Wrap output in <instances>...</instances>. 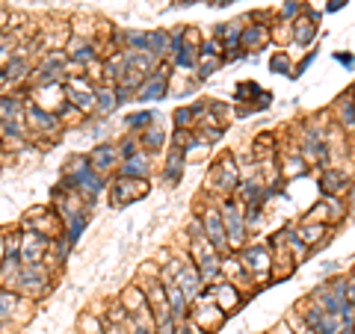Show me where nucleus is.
<instances>
[{"instance_id":"1","label":"nucleus","mask_w":355,"mask_h":334,"mask_svg":"<svg viewBox=\"0 0 355 334\" xmlns=\"http://www.w3.org/2000/svg\"><path fill=\"white\" fill-rule=\"evenodd\" d=\"M240 169L234 160V151H222L216 154V160L210 163V169L205 175V195L207 202H222V198H234L237 186H240Z\"/></svg>"},{"instance_id":"2","label":"nucleus","mask_w":355,"mask_h":334,"mask_svg":"<svg viewBox=\"0 0 355 334\" xmlns=\"http://www.w3.org/2000/svg\"><path fill=\"white\" fill-rule=\"evenodd\" d=\"M219 213H222V225H225V237H228V249L231 252H243L252 243V234L246 228V207L237 198H222Z\"/></svg>"},{"instance_id":"3","label":"nucleus","mask_w":355,"mask_h":334,"mask_svg":"<svg viewBox=\"0 0 355 334\" xmlns=\"http://www.w3.org/2000/svg\"><path fill=\"white\" fill-rule=\"evenodd\" d=\"M240 254V263L243 270L252 275V281L258 290H263L266 284L272 281V249L266 240H252L246 249L237 252Z\"/></svg>"},{"instance_id":"4","label":"nucleus","mask_w":355,"mask_h":334,"mask_svg":"<svg viewBox=\"0 0 355 334\" xmlns=\"http://www.w3.org/2000/svg\"><path fill=\"white\" fill-rule=\"evenodd\" d=\"M57 278H60V275H53L44 263H30V266H24V270H21L15 293L39 305V302H44V299L53 293V284H57Z\"/></svg>"},{"instance_id":"5","label":"nucleus","mask_w":355,"mask_h":334,"mask_svg":"<svg viewBox=\"0 0 355 334\" xmlns=\"http://www.w3.org/2000/svg\"><path fill=\"white\" fill-rule=\"evenodd\" d=\"M187 258L196 263V270H198V275H202V281L207 287L222 281V254L210 246L205 237L187 243Z\"/></svg>"},{"instance_id":"6","label":"nucleus","mask_w":355,"mask_h":334,"mask_svg":"<svg viewBox=\"0 0 355 334\" xmlns=\"http://www.w3.org/2000/svg\"><path fill=\"white\" fill-rule=\"evenodd\" d=\"M151 193V181H137V177H110V186H107V204L113 210H125L130 204L142 202Z\"/></svg>"},{"instance_id":"7","label":"nucleus","mask_w":355,"mask_h":334,"mask_svg":"<svg viewBox=\"0 0 355 334\" xmlns=\"http://www.w3.org/2000/svg\"><path fill=\"white\" fill-rule=\"evenodd\" d=\"M355 186V160L343 166H323L317 169V189L320 195H340L347 198Z\"/></svg>"},{"instance_id":"8","label":"nucleus","mask_w":355,"mask_h":334,"mask_svg":"<svg viewBox=\"0 0 355 334\" xmlns=\"http://www.w3.org/2000/svg\"><path fill=\"white\" fill-rule=\"evenodd\" d=\"M349 216V202L347 198H340V195H320L314 204H311L302 219L305 222H323V225L329 228H340V222Z\"/></svg>"},{"instance_id":"9","label":"nucleus","mask_w":355,"mask_h":334,"mask_svg":"<svg viewBox=\"0 0 355 334\" xmlns=\"http://www.w3.org/2000/svg\"><path fill=\"white\" fill-rule=\"evenodd\" d=\"M172 62L163 60L157 69H154L151 74H146V80H142V86L137 89V98H133V104H154V101H166L169 98V83H172Z\"/></svg>"},{"instance_id":"10","label":"nucleus","mask_w":355,"mask_h":334,"mask_svg":"<svg viewBox=\"0 0 355 334\" xmlns=\"http://www.w3.org/2000/svg\"><path fill=\"white\" fill-rule=\"evenodd\" d=\"M18 228L21 231H36V234H42V237H48V240H57L62 234V219L51 204H39V207H30L27 213L21 216Z\"/></svg>"},{"instance_id":"11","label":"nucleus","mask_w":355,"mask_h":334,"mask_svg":"<svg viewBox=\"0 0 355 334\" xmlns=\"http://www.w3.org/2000/svg\"><path fill=\"white\" fill-rule=\"evenodd\" d=\"M198 219H202V228H205V240L214 246L219 254H228V237H225V225H222V213H219V204L216 202H207L202 198V207L196 210Z\"/></svg>"},{"instance_id":"12","label":"nucleus","mask_w":355,"mask_h":334,"mask_svg":"<svg viewBox=\"0 0 355 334\" xmlns=\"http://www.w3.org/2000/svg\"><path fill=\"white\" fill-rule=\"evenodd\" d=\"M190 319L196 322L198 328H202L205 334H216L222 326H225V314H222V310L216 308V302H214V296H210L207 290L202 293L193 302V308H190Z\"/></svg>"},{"instance_id":"13","label":"nucleus","mask_w":355,"mask_h":334,"mask_svg":"<svg viewBox=\"0 0 355 334\" xmlns=\"http://www.w3.org/2000/svg\"><path fill=\"white\" fill-rule=\"evenodd\" d=\"M89 166H92V172H98L101 177H116L119 166H121V154H119V146L116 139H107V142H98V146H92V151L86 154Z\"/></svg>"},{"instance_id":"14","label":"nucleus","mask_w":355,"mask_h":334,"mask_svg":"<svg viewBox=\"0 0 355 334\" xmlns=\"http://www.w3.org/2000/svg\"><path fill=\"white\" fill-rule=\"evenodd\" d=\"M320 15L314 6H308L302 9V15H299L293 24H291V48H311V44L317 42L320 36Z\"/></svg>"},{"instance_id":"15","label":"nucleus","mask_w":355,"mask_h":334,"mask_svg":"<svg viewBox=\"0 0 355 334\" xmlns=\"http://www.w3.org/2000/svg\"><path fill=\"white\" fill-rule=\"evenodd\" d=\"M326 113H329L331 125L340 128L343 133H349V137H355V92H352V86L343 89L338 98H331Z\"/></svg>"},{"instance_id":"16","label":"nucleus","mask_w":355,"mask_h":334,"mask_svg":"<svg viewBox=\"0 0 355 334\" xmlns=\"http://www.w3.org/2000/svg\"><path fill=\"white\" fill-rule=\"evenodd\" d=\"M65 101L77 107L86 118L95 116V83H89L83 74H74L65 80Z\"/></svg>"},{"instance_id":"17","label":"nucleus","mask_w":355,"mask_h":334,"mask_svg":"<svg viewBox=\"0 0 355 334\" xmlns=\"http://www.w3.org/2000/svg\"><path fill=\"white\" fill-rule=\"evenodd\" d=\"M270 44H272V24H263V21H249L246 30H243V36H240L243 53H261V51L270 48Z\"/></svg>"},{"instance_id":"18","label":"nucleus","mask_w":355,"mask_h":334,"mask_svg":"<svg viewBox=\"0 0 355 334\" xmlns=\"http://www.w3.org/2000/svg\"><path fill=\"white\" fill-rule=\"evenodd\" d=\"M207 293L214 296L216 308H219L225 317L237 314V310L243 308V302H246V296H243L231 281H225V278H222V281H216V284H210V287H207Z\"/></svg>"},{"instance_id":"19","label":"nucleus","mask_w":355,"mask_h":334,"mask_svg":"<svg viewBox=\"0 0 355 334\" xmlns=\"http://www.w3.org/2000/svg\"><path fill=\"white\" fill-rule=\"evenodd\" d=\"M172 281H175L178 287H181V290H184V296H187V302H190V308H193V302H196V299H198V296H202V293L207 290V284L202 281V275H198L196 263H193L190 258L184 261V266H181V270L175 272V278H172Z\"/></svg>"},{"instance_id":"20","label":"nucleus","mask_w":355,"mask_h":334,"mask_svg":"<svg viewBox=\"0 0 355 334\" xmlns=\"http://www.w3.org/2000/svg\"><path fill=\"white\" fill-rule=\"evenodd\" d=\"M48 249H51V240L48 237H42V234H36V231H21L18 258H21V263H24V266L42 263L44 254H48Z\"/></svg>"},{"instance_id":"21","label":"nucleus","mask_w":355,"mask_h":334,"mask_svg":"<svg viewBox=\"0 0 355 334\" xmlns=\"http://www.w3.org/2000/svg\"><path fill=\"white\" fill-rule=\"evenodd\" d=\"M65 53H69V62L77 65V69L86 71L89 62L101 60V51H98L95 39H80V36H71L69 44H65Z\"/></svg>"},{"instance_id":"22","label":"nucleus","mask_w":355,"mask_h":334,"mask_svg":"<svg viewBox=\"0 0 355 334\" xmlns=\"http://www.w3.org/2000/svg\"><path fill=\"white\" fill-rule=\"evenodd\" d=\"M296 234L305 240V246H308L311 252H317V249L329 246V240L335 237V228L323 225V222H305V219H299V222H296Z\"/></svg>"},{"instance_id":"23","label":"nucleus","mask_w":355,"mask_h":334,"mask_svg":"<svg viewBox=\"0 0 355 334\" xmlns=\"http://www.w3.org/2000/svg\"><path fill=\"white\" fill-rule=\"evenodd\" d=\"M116 175H121V177H137V181H151V175H154V154L139 148L133 157L121 160Z\"/></svg>"},{"instance_id":"24","label":"nucleus","mask_w":355,"mask_h":334,"mask_svg":"<svg viewBox=\"0 0 355 334\" xmlns=\"http://www.w3.org/2000/svg\"><path fill=\"white\" fill-rule=\"evenodd\" d=\"M184 169H187V157H184V151H178V148H166V157H163V166H160V181L175 189L178 184L184 181Z\"/></svg>"},{"instance_id":"25","label":"nucleus","mask_w":355,"mask_h":334,"mask_svg":"<svg viewBox=\"0 0 355 334\" xmlns=\"http://www.w3.org/2000/svg\"><path fill=\"white\" fill-rule=\"evenodd\" d=\"M30 101L42 109H48V113H60V109L69 104L65 101V86H33Z\"/></svg>"},{"instance_id":"26","label":"nucleus","mask_w":355,"mask_h":334,"mask_svg":"<svg viewBox=\"0 0 355 334\" xmlns=\"http://www.w3.org/2000/svg\"><path fill=\"white\" fill-rule=\"evenodd\" d=\"M205 107H207V98H198V101H193V104L175 107V113H172L175 130H196L198 118H202V113H205Z\"/></svg>"},{"instance_id":"27","label":"nucleus","mask_w":355,"mask_h":334,"mask_svg":"<svg viewBox=\"0 0 355 334\" xmlns=\"http://www.w3.org/2000/svg\"><path fill=\"white\" fill-rule=\"evenodd\" d=\"M249 151L254 154V160H272L282 154V133L272 130H261L258 137L249 142Z\"/></svg>"},{"instance_id":"28","label":"nucleus","mask_w":355,"mask_h":334,"mask_svg":"<svg viewBox=\"0 0 355 334\" xmlns=\"http://www.w3.org/2000/svg\"><path fill=\"white\" fill-rule=\"evenodd\" d=\"M139 146H142V151L160 157V154H166V148H169V133H166L163 125H151L139 133Z\"/></svg>"},{"instance_id":"29","label":"nucleus","mask_w":355,"mask_h":334,"mask_svg":"<svg viewBox=\"0 0 355 334\" xmlns=\"http://www.w3.org/2000/svg\"><path fill=\"white\" fill-rule=\"evenodd\" d=\"M119 107H121V104H119V92H116L113 83L95 86V116H98V118H110Z\"/></svg>"},{"instance_id":"30","label":"nucleus","mask_w":355,"mask_h":334,"mask_svg":"<svg viewBox=\"0 0 355 334\" xmlns=\"http://www.w3.org/2000/svg\"><path fill=\"white\" fill-rule=\"evenodd\" d=\"M279 166H282V175H284V184L287 181H293V177H308L311 172V166L305 163V157L299 151H282L279 154Z\"/></svg>"},{"instance_id":"31","label":"nucleus","mask_w":355,"mask_h":334,"mask_svg":"<svg viewBox=\"0 0 355 334\" xmlns=\"http://www.w3.org/2000/svg\"><path fill=\"white\" fill-rule=\"evenodd\" d=\"M119 302L125 305V310L128 314L133 317V314H142V310H148V299H146V290H142V287L137 284V281H130V284H125L119 290Z\"/></svg>"},{"instance_id":"32","label":"nucleus","mask_w":355,"mask_h":334,"mask_svg":"<svg viewBox=\"0 0 355 334\" xmlns=\"http://www.w3.org/2000/svg\"><path fill=\"white\" fill-rule=\"evenodd\" d=\"M163 287H166V305H169L172 317H175L178 322L190 317V302H187V296H184V290H181V287H178L175 281L163 284Z\"/></svg>"},{"instance_id":"33","label":"nucleus","mask_w":355,"mask_h":334,"mask_svg":"<svg viewBox=\"0 0 355 334\" xmlns=\"http://www.w3.org/2000/svg\"><path fill=\"white\" fill-rule=\"evenodd\" d=\"M198 48H187V44H178L175 48V53L169 57V62H172V69H175V74L178 71H187V74H193L196 71V65H198Z\"/></svg>"},{"instance_id":"34","label":"nucleus","mask_w":355,"mask_h":334,"mask_svg":"<svg viewBox=\"0 0 355 334\" xmlns=\"http://www.w3.org/2000/svg\"><path fill=\"white\" fill-rule=\"evenodd\" d=\"M21 270H24V263H21L18 254H6L3 263H0V287H6V290H15L18 278H21Z\"/></svg>"},{"instance_id":"35","label":"nucleus","mask_w":355,"mask_h":334,"mask_svg":"<svg viewBox=\"0 0 355 334\" xmlns=\"http://www.w3.org/2000/svg\"><path fill=\"white\" fill-rule=\"evenodd\" d=\"M222 69H225V57H210V53H198V65H196V83H202V80H210L214 74H219Z\"/></svg>"},{"instance_id":"36","label":"nucleus","mask_w":355,"mask_h":334,"mask_svg":"<svg viewBox=\"0 0 355 334\" xmlns=\"http://www.w3.org/2000/svg\"><path fill=\"white\" fill-rule=\"evenodd\" d=\"M293 69H296L293 53L284 51V48H275L272 57H270V71L272 74H282V77H291V80H293Z\"/></svg>"},{"instance_id":"37","label":"nucleus","mask_w":355,"mask_h":334,"mask_svg":"<svg viewBox=\"0 0 355 334\" xmlns=\"http://www.w3.org/2000/svg\"><path fill=\"white\" fill-rule=\"evenodd\" d=\"M18 302H21V296H18L15 290H6V287H0V322L12 326L15 310H18Z\"/></svg>"},{"instance_id":"38","label":"nucleus","mask_w":355,"mask_h":334,"mask_svg":"<svg viewBox=\"0 0 355 334\" xmlns=\"http://www.w3.org/2000/svg\"><path fill=\"white\" fill-rule=\"evenodd\" d=\"M104 331H107L104 317L92 314V310H83V314L77 317V334H104Z\"/></svg>"},{"instance_id":"39","label":"nucleus","mask_w":355,"mask_h":334,"mask_svg":"<svg viewBox=\"0 0 355 334\" xmlns=\"http://www.w3.org/2000/svg\"><path fill=\"white\" fill-rule=\"evenodd\" d=\"M263 92V89L258 86V83H254V80H240L237 83V89H234V98H231V101H234V104H254V101H258V95Z\"/></svg>"},{"instance_id":"40","label":"nucleus","mask_w":355,"mask_h":334,"mask_svg":"<svg viewBox=\"0 0 355 334\" xmlns=\"http://www.w3.org/2000/svg\"><path fill=\"white\" fill-rule=\"evenodd\" d=\"M104 322H107V326H128V322H130V314L125 310V305H121L119 299H110V302H107Z\"/></svg>"},{"instance_id":"41","label":"nucleus","mask_w":355,"mask_h":334,"mask_svg":"<svg viewBox=\"0 0 355 334\" xmlns=\"http://www.w3.org/2000/svg\"><path fill=\"white\" fill-rule=\"evenodd\" d=\"M305 3L302 0H282V6L275 9V21H284V24H293V21L302 15Z\"/></svg>"},{"instance_id":"42","label":"nucleus","mask_w":355,"mask_h":334,"mask_svg":"<svg viewBox=\"0 0 355 334\" xmlns=\"http://www.w3.org/2000/svg\"><path fill=\"white\" fill-rule=\"evenodd\" d=\"M178 39H181V44H187V48H198L202 51V27H196V24H184V27H178Z\"/></svg>"},{"instance_id":"43","label":"nucleus","mask_w":355,"mask_h":334,"mask_svg":"<svg viewBox=\"0 0 355 334\" xmlns=\"http://www.w3.org/2000/svg\"><path fill=\"white\" fill-rule=\"evenodd\" d=\"M116 146H119V154H121V160H128L133 157L142 146H139V137H133V133H121V137L116 139Z\"/></svg>"},{"instance_id":"44","label":"nucleus","mask_w":355,"mask_h":334,"mask_svg":"<svg viewBox=\"0 0 355 334\" xmlns=\"http://www.w3.org/2000/svg\"><path fill=\"white\" fill-rule=\"evenodd\" d=\"M202 53H210V57H225V44H222L216 36H205Z\"/></svg>"},{"instance_id":"45","label":"nucleus","mask_w":355,"mask_h":334,"mask_svg":"<svg viewBox=\"0 0 355 334\" xmlns=\"http://www.w3.org/2000/svg\"><path fill=\"white\" fill-rule=\"evenodd\" d=\"M314 60H317V51H308L305 57L296 62V69H293V80H296V77H302V74L311 69V62H314Z\"/></svg>"},{"instance_id":"46","label":"nucleus","mask_w":355,"mask_h":334,"mask_svg":"<svg viewBox=\"0 0 355 334\" xmlns=\"http://www.w3.org/2000/svg\"><path fill=\"white\" fill-rule=\"evenodd\" d=\"M178 334H205V331L198 328V326H196V322H193L190 317H187V319H181V322H178Z\"/></svg>"},{"instance_id":"47","label":"nucleus","mask_w":355,"mask_h":334,"mask_svg":"<svg viewBox=\"0 0 355 334\" xmlns=\"http://www.w3.org/2000/svg\"><path fill=\"white\" fill-rule=\"evenodd\" d=\"M335 62H340L343 69H349V71L355 69V57H352V53H347V51H343V53L338 51V53H335Z\"/></svg>"},{"instance_id":"48","label":"nucleus","mask_w":355,"mask_h":334,"mask_svg":"<svg viewBox=\"0 0 355 334\" xmlns=\"http://www.w3.org/2000/svg\"><path fill=\"white\" fill-rule=\"evenodd\" d=\"M266 334H293V328H291V322H287V319L282 317V319L275 322V326H272L270 331H266Z\"/></svg>"},{"instance_id":"49","label":"nucleus","mask_w":355,"mask_h":334,"mask_svg":"<svg viewBox=\"0 0 355 334\" xmlns=\"http://www.w3.org/2000/svg\"><path fill=\"white\" fill-rule=\"evenodd\" d=\"M347 302L355 305V275L352 272L347 275Z\"/></svg>"},{"instance_id":"50","label":"nucleus","mask_w":355,"mask_h":334,"mask_svg":"<svg viewBox=\"0 0 355 334\" xmlns=\"http://www.w3.org/2000/svg\"><path fill=\"white\" fill-rule=\"evenodd\" d=\"M146 3H151L154 9H157V12H163V9H169V6L175 3V0H146Z\"/></svg>"},{"instance_id":"51","label":"nucleus","mask_w":355,"mask_h":334,"mask_svg":"<svg viewBox=\"0 0 355 334\" xmlns=\"http://www.w3.org/2000/svg\"><path fill=\"white\" fill-rule=\"evenodd\" d=\"M343 6H347V0H329V12H338V9H343Z\"/></svg>"},{"instance_id":"52","label":"nucleus","mask_w":355,"mask_h":334,"mask_svg":"<svg viewBox=\"0 0 355 334\" xmlns=\"http://www.w3.org/2000/svg\"><path fill=\"white\" fill-rule=\"evenodd\" d=\"M202 3H207V6H231V3H237V0H202Z\"/></svg>"},{"instance_id":"53","label":"nucleus","mask_w":355,"mask_h":334,"mask_svg":"<svg viewBox=\"0 0 355 334\" xmlns=\"http://www.w3.org/2000/svg\"><path fill=\"white\" fill-rule=\"evenodd\" d=\"M0 3H6V0H0Z\"/></svg>"},{"instance_id":"54","label":"nucleus","mask_w":355,"mask_h":334,"mask_svg":"<svg viewBox=\"0 0 355 334\" xmlns=\"http://www.w3.org/2000/svg\"><path fill=\"white\" fill-rule=\"evenodd\" d=\"M352 92H355V86H352Z\"/></svg>"},{"instance_id":"55","label":"nucleus","mask_w":355,"mask_h":334,"mask_svg":"<svg viewBox=\"0 0 355 334\" xmlns=\"http://www.w3.org/2000/svg\"><path fill=\"white\" fill-rule=\"evenodd\" d=\"M352 275H355V270H352Z\"/></svg>"},{"instance_id":"56","label":"nucleus","mask_w":355,"mask_h":334,"mask_svg":"<svg viewBox=\"0 0 355 334\" xmlns=\"http://www.w3.org/2000/svg\"><path fill=\"white\" fill-rule=\"evenodd\" d=\"M237 3H240V0H237Z\"/></svg>"}]
</instances>
